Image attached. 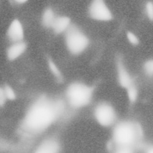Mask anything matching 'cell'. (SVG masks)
Wrapping results in <instances>:
<instances>
[{"mask_svg":"<svg viewBox=\"0 0 153 153\" xmlns=\"http://www.w3.org/2000/svg\"><path fill=\"white\" fill-rule=\"evenodd\" d=\"M5 94L6 96L7 99L13 100L16 98V94L14 93V91L12 89V88L9 86H6L4 88Z\"/></svg>","mask_w":153,"mask_h":153,"instance_id":"obj_18","label":"cell"},{"mask_svg":"<svg viewBox=\"0 0 153 153\" xmlns=\"http://www.w3.org/2000/svg\"><path fill=\"white\" fill-rule=\"evenodd\" d=\"M116 66L117 80L121 87L126 90L135 84L134 78L127 69L122 59L120 57L116 59Z\"/></svg>","mask_w":153,"mask_h":153,"instance_id":"obj_7","label":"cell"},{"mask_svg":"<svg viewBox=\"0 0 153 153\" xmlns=\"http://www.w3.org/2000/svg\"><path fill=\"white\" fill-rule=\"evenodd\" d=\"M7 36L12 43L24 41V29L23 25L18 19H14L10 23L7 29Z\"/></svg>","mask_w":153,"mask_h":153,"instance_id":"obj_8","label":"cell"},{"mask_svg":"<svg viewBox=\"0 0 153 153\" xmlns=\"http://www.w3.org/2000/svg\"><path fill=\"white\" fill-rule=\"evenodd\" d=\"M64 104L61 100L42 96L32 104L26 114L25 126L38 133L49 128L61 115Z\"/></svg>","mask_w":153,"mask_h":153,"instance_id":"obj_1","label":"cell"},{"mask_svg":"<svg viewBox=\"0 0 153 153\" xmlns=\"http://www.w3.org/2000/svg\"><path fill=\"white\" fill-rule=\"evenodd\" d=\"M26 1H16V2H17L18 4H25Z\"/></svg>","mask_w":153,"mask_h":153,"instance_id":"obj_21","label":"cell"},{"mask_svg":"<svg viewBox=\"0 0 153 153\" xmlns=\"http://www.w3.org/2000/svg\"><path fill=\"white\" fill-rule=\"evenodd\" d=\"M93 115L97 123L104 128L113 127L119 121L114 107L105 100L100 102L96 105Z\"/></svg>","mask_w":153,"mask_h":153,"instance_id":"obj_5","label":"cell"},{"mask_svg":"<svg viewBox=\"0 0 153 153\" xmlns=\"http://www.w3.org/2000/svg\"><path fill=\"white\" fill-rule=\"evenodd\" d=\"M145 12L148 19L152 21L153 19V3L152 1H148L146 3Z\"/></svg>","mask_w":153,"mask_h":153,"instance_id":"obj_17","label":"cell"},{"mask_svg":"<svg viewBox=\"0 0 153 153\" xmlns=\"http://www.w3.org/2000/svg\"><path fill=\"white\" fill-rule=\"evenodd\" d=\"M64 35L67 49L74 56L82 54L89 45L90 41L87 36L75 25L72 24Z\"/></svg>","mask_w":153,"mask_h":153,"instance_id":"obj_4","label":"cell"},{"mask_svg":"<svg viewBox=\"0 0 153 153\" xmlns=\"http://www.w3.org/2000/svg\"><path fill=\"white\" fill-rule=\"evenodd\" d=\"M126 91L127 95L130 102L131 104L135 103L137 100L138 95L137 88L136 87V85L134 84L131 86V87L126 90Z\"/></svg>","mask_w":153,"mask_h":153,"instance_id":"obj_13","label":"cell"},{"mask_svg":"<svg viewBox=\"0 0 153 153\" xmlns=\"http://www.w3.org/2000/svg\"><path fill=\"white\" fill-rule=\"evenodd\" d=\"M94 91L93 86L80 81H74L66 89V99L72 108L81 109L87 106L92 102Z\"/></svg>","mask_w":153,"mask_h":153,"instance_id":"obj_3","label":"cell"},{"mask_svg":"<svg viewBox=\"0 0 153 153\" xmlns=\"http://www.w3.org/2000/svg\"><path fill=\"white\" fill-rule=\"evenodd\" d=\"M137 123L131 120L118 121L113 127L112 139L116 147L134 148L140 135Z\"/></svg>","mask_w":153,"mask_h":153,"instance_id":"obj_2","label":"cell"},{"mask_svg":"<svg viewBox=\"0 0 153 153\" xmlns=\"http://www.w3.org/2000/svg\"><path fill=\"white\" fill-rule=\"evenodd\" d=\"M147 153H153V149H152V148H151V149H150L148 150V151H147Z\"/></svg>","mask_w":153,"mask_h":153,"instance_id":"obj_22","label":"cell"},{"mask_svg":"<svg viewBox=\"0 0 153 153\" xmlns=\"http://www.w3.org/2000/svg\"><path fill=\"white\" fill-rule=\"evenodd\" d=\"M48 68L51 72L53 75L59 80L62 79V75L59 69L56 64L54 61L51 58L49 57L48 59Z\"/></svg>","mask_w":153,"mask_h":153,"instance_id":"obj_14","label":"cell"},{"mask_svg":"<svg viewBox=\"0 0 153 153\" xmlns=\"http://www.w3.org/2000/svg\"><path fill=\"white\" fill-rule=\"evenodd\" d=\"M72 24L71 18L68 16H56L51 29L56 35H60L66 32Z\"/></svg>","mask_w":153,"mask_h":153,"instance_id":"obj_10","label":"cell"},{"mask_svg":"<svg viewBox=\"0 0 153 153\" xmlns=\"http://www.w3.org/2000/svg\"><path fill=\"white\" fill-rule=\"evenodd\" d=\"M114 153H134L133 148L127 147H116Z\"/></svg>","mask_w":153,"mask_h":153,"instance_id":"obj_19","label":"cell"},{"mask_svg":"<svg viewBox=\"0 0 153 153\" xmlns=\"http://www.w3.org/2000/svg\"><path fill=\"white\" fill-rule=\"evenodd\" d=\"M88 14L91 19L99 22H109L114 18L109 6L102 0L91 1L88 6Z\"/></svg>","mask_w":153,"mask_h":153,"instance_id":"obj_6","label":"cell"},{"mask_svg":"<svg viewBox=\"0 0 153 153\" xmlns=\"http://www.w3.org/2000/svg\"><path fill=\"white\" fill-rule=\"evenodd\" d=\"M56 17L54 10L51 8H47L43 11L41 17L42 25L47 28H51Z\"/></svg>","mask_w":153,"mask_h":153,"instance_id":"obj_12","label":"cell"},{"mask_svg":"<svg viewBox=\"0 0 153 153\" xmlns=\"http://www.w3.org/2000/svg\"><path fill=\"white\" fill-rule=\"evenodd\" d=\"M6 99H7L5 94L4 88H0V105H3Z\"/></svg>","mask_w":153,"mask_h":153,"instance_id":"obj_20","label":"cell"},{"mask_svg":"<svg viewBox=\"0 0 153 153\" xmlns=\"http://www.w3.org/2000/svg\"><path fill=\"white\" fill-rule=\"evenodd\" d=\"M143 71L146 75L152 76L153 74V61L152 59H148L143 64Z\"/></svg>","mask_w":153,"mask_h":153,"instance_id":"obj_15","label":"cell"},{"mask_svg":"<svg viewBox=\"0 0 153 153\" xmlns=\"http://www.w3.org/2000/svg\"><path fill=\"white\" fill-rule=\"evenodd\" d=\"M60 148L58 141L56 139L50 138L43 141L34 153H59Z\"/></svg>","mask_w":153,"mask_h":153,"instance_id":"obj_9","label":"cell"},{"mask_svg":"<svg viewBox=\"0 0 153 153\" xmlns=\"http://www.w3.org/2000/svg\"><path fill=\"white\" fill-rule=\"evenodd\" d=\"M27 49V45L23 41L13 43L7 50L6 55L10 60L13 61L24 54Z\"/></svg>","mask_w":153,"mask_h":153,"instance_id":"obj_11","label":"cell"},{"mask_svg":"<svg viewBox=\"0 0 153 153\" xmlns=\"http://www.w3.org/2000/svg\"><path fill=\"white\" fill-rule=\"evenodd\" d=\"M126 37L128 42L133 45H137L139 44V39L135 33L128 31L127 32Z\"/></svg>","mask_w":153,"mask_h":153,"instance_id":"obj_16","label":"cell"}]
</instances>
